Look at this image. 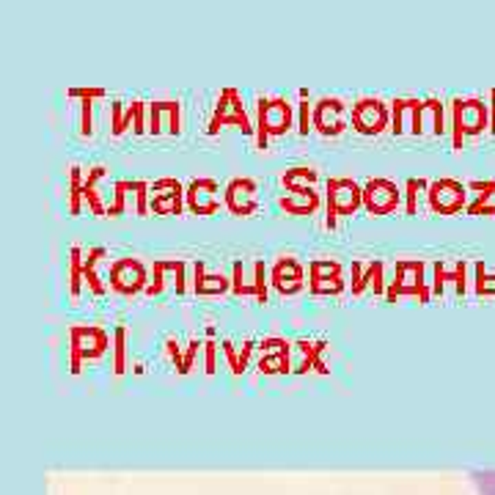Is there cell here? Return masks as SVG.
I'll use <instances>...</instances> for the list:
<instances>
[{"instance_id":"5","label":"cell","mask_w":495,"mask_h":495,"mask_svg":"<svg viewBox=\"0 0 495 495\" xmlns=\"http://www.w3.org/2000/svg\"><path fill=\"white\" fill-rule=\"evenodd\" d=\"M325 210H328V226H336L342 217L350 215L363 204V187L353 182L350 176H333L325 185Z\"/></svg>"},{"instance_id":"23","label":"cell","mask_w":495,"mask_h":495,"mask_svg":"<svg viewBox=\"0 0 495 495\" xmlns=\"http://www.w3.org/2000/svg\"><path fill=\"white\" fill-rule=\"evenodd\" d=\"M113 339H116V347H113V366H116V371H124V347H127V330L124 328H119L116 333H113Z\"/></svg>"},{"instance_id":"22","label":"cell","mask_w":495,"mask_h":495,"mask_svg":"<svg viewBox=\"0 0 495 495\" xmlns=\"http://www.w3.org/2000/svg\"><path fill=\"white\" fill-rule=\"evenodd\" d=\"M151 130H179V105L176 102H154L151 108Z\"/></svg>"},{"instance_id":"16","label":"cell","mask_w":495,"mask_h":495,"mask_svg":"<svg viewBox=\"0 0 495 495\" xmlns=\"http://www.w3.org/2000/svg\"><path fill=\"white\" fill-rule=\"evenodd\" d=\"M256 182L248 176H237L223 187V204L234 215H251L259 207V193Z\"/></svg>"},{"instance_id":"21","label":"cell","mask_w":495,"mask_h":495,"mask_svg":"<svg viewBox=\"0 0 495 495\" xmlns=\"http://www.w3.org/2000/svg\"><path fill=\"white\" fill-rule=\"evenodd\" d=\"M231 286V276L226 273H210L207 270V262H196L193 267V292L196 294H220Z\"/></svg>"},{"instance_id":"3","label":"cell","mask_w":495,"mask_h":495,"mask_svg":"<svg viewBox=\"0 0 495 495\" xmlns=\"http://www.w3.org/2000/svg\"><path fill=\"white\" fill-rule=\"evenodd\" d=\"M394 276V262L385 259H355L350 267L353 294H388V283Z\"/></svg>"},{"instance_id":"18","label":"cell","mask_w":495,"mask_h":495,"mask_svg":"<svg viewBox=\"0 0 495 495\" xmlns=\"http://www.w3.org/2000/svg\"><path fill=\"white\" fill-rule=\"evenodd\" d=\"M149 201L154 212H179L185 207V187L176 179H157L154 185H149Z\"/></svg>"},{"instance_id":"17","label":"cell","mask_w":495,"mask_h":495,"mask_svg":"<svg viewBox=\"0 0 495 495\" xmlns=\"http://www.w3.org/2000/svg\"><path fill=\"white\" fill-rule=\"evenodd\" d=\"M305 283V273H303V265L294 259V256H281L273 262L270 267V286L278 292V294H294L300 292Z\"/></svg>"},{"instance_id":"11","label":"cell","mask_w":495,"mask_h":495,"mask_svg":"<svg viewBox=\"0 0 495 495\" xmlns=\"http://www.w3.org/2000/svg\"><path fill=\"white\" fill-rule=\"evenodd\" d=\"M308 286L317 294H342L347 289V270L336 259L308 262Z\"/></svg>"},{"instance_id":"9","label":"cell","mask_w":495,"mask_h":495,"mask_svg":"<svg viewBox=\"0 0 495 495\" xmlns=\"http://www.w3.org/2000/svg\"><path fill=\"white\" fill-rule=\"evenodd\" d=\"M193 267H196V262H185V259L154 262V281L149 283L146 292H162L165 286L176 289L179 294L193 292Z\"/></svg>"},{"instance_id":"15","label":"cell","mask_w":495,"mask_h":495,"mask_svg":"<svg viewBox=\"0 0 495 495\" xmlns=\"http://www.w3.org/2000/svg\"><path fill=\"white\" fill-rule=\"evenodd\" d=\"M185 204L196 215H212L223 204V187H220V182L207 179V176L193 179L185 187Z\"/></svg>"},{"instance_id":"13","label":"cell","mask_w":495,"mask_h":495,"mask_svg":"<svg viewBox=\"0 0 495 495\" xmlns=\"http://www.w3.org/2000/svg\"><path fill=\"white\" fill-rule=\"evenodd\" d=\"M388 119H391V110L383 99L377 97H363L358 99L353 108V127L363 135H377L388 127Z\"/></svg>"},{"instance_id":"20","label":"cell","mask_w":495,"mask_h":495,"mask_svg":"<svg viewBox=\"0 0 495 495\" xmlns=\"http://www.w3.org/2000/svg\"><path fill=\"white\" fill-rule=\"evenodd\" d=\"M391 119H394L396 133H421V99L419 97L396 99Z\"/></svg>"},{"instance_id":"19","label":"cell","mask_w":495,"mask_h":495,"mask_svg":"<svg viewBox=\"0 0 495 495\" xmlns=\"http://www.w3.org/2000/svg\"><path fill=\"white\" fill-rule=\"evenodd\" d=\"M426 199H429V207L435 212H451L462 204L465 199V187L451 182V179H440V182H432L429 190H426Z\"/></svg>"},{"instance_id":"7","label":"cell","mask_w":495,"mask_h":495,"mask_svg":"<svg viewBox=\"0 0 495 495\" xmlns=\"http://www.w3.org/2000/svg\"><path fill=\"white\" fill-rule=\"evenodd\" d=\"M267 286H270V270H267V265L262 259H256L251 265L234 262V267H231V289H234V294H253L256 300L267 303V297H270Z\"/></svg>"},{"instance_id":"6","label":"cell","mask_w":495,"mask_h":495,"mask_svg":"<svg viewBox=\"0 0 495 495\" xmlns=\"http://www.w3.org/2000/svg\"><path fill=\"white\" fill-rule=\"evenodd\" d=\"M259 116H256V127H259V146H267L270 138L283 135L289 127H292V119H294V108L281 99V97H267V99H259Z\"/></svg>"},{"instance_id":"8","label":"cell","mask_w":495,"mask_h":495,"mask_svg":"<svg viewBox=\"0 0 495 495\" xmlns=\"http://www.w3.org/2000/svg\"><path fill=\"white\" fill-rule=\"evenodd\" d=\"M108 286L116 289L119 294H135L141 289H149L146 265L135 256H121L108 262Z\"/></svg>"},{"instance_id":"4","label":"cell","mask_w":495,"mask_h":495,"mask_svg":"<svg viewBox=\"0 0 495 495\" xmlns=\"http://www.w3.org/2000/svg\"><path fill=\"white\" fill-rule=\"evenodd\" d=\"M297 199L303 201V215L314 212L319 204V190H317V171L314 168H289L283 174V210H294Z\"/></svg>"},{"instance_id":"14","label":"cell","mask_w":495,"mask_h":495,"mask_svg":"<svg viewBox=\"0 0 495 495\" xmlns=\"http://www.w3.org/2000/svg\"><path fill=\"white\" fill-rule=\"evenodd\" d=\"M113 336L102 328H74L72 330V363L77 366L80 358L85 360H97L99 355L110 350Z\"/></svg>"},{"instance_id":"24","label":"cell","mask_w":495,"mask_h":495,"mask_svg":"<svg viewBox=\"0 0 495 495\" xmlns=\"http://www.w3.org/2000/svg\"><path fill=\"white\" fill-rule=\"evenodd\" d=\"M473 479H476V485H479L482 495H495V471H487V473H473Z\"/></svg>"},{"instance_id":"1","label":"cell","mask_w":495,"mask_h":495,"mask_svg":"<svg viewBox=\"0 0 495 495\" xmlns=\"http://www.w3.org/2000/svg\"><path fill=\"white\" fill-rule=\"evenodd\" d=\"M110 262L105 248H72L69 259V283L72 294H80V283H85L94 294H105L110 286L105 283L102 265Z\"/></svg>"},{"instance_id":"12","label":"cell","mask_w":495,"mask_h":495,"mask_svg":"<svg viewBox=\"0 0 495 495\" xmlns=\"http://www.w3.org/2000/svg\"><path fill=\"white\" fill-rule=\"evenodd\" d=\"M311 127L322 135H339L347 127V105L339 97H322L311 105Z\"/></svg>"},{"instance_id":"10","label":"cell","mask_w":495,"mask_h":495,"mask_svg":"<svg viewBox=\"0 0 495 495\" xmlns=\"http://www.w3.org/2000/svg\"><path fill=\"white\" fill-rule=\"evenodd\" d=\"M402 199H405L402 187L394 179H388V176H371L363 185V207L371 215L394 212Z\"/></svg>"},{"instance_id":"2","label":"cell","mask_w":495,"mask_h":495,"mask_svg":"<svg viewBox=\"0 0 495 495\" xmlns=\"http://www.w3.org/2000/svg\"><path fill=\"white\" fill-rule=\"evenodd\" d=\"M429 289H432V265H426L421 259L394 262V276H391L385 297H391V300H396V297H419V300H426Z\"/></svg>"}]
</instances>
